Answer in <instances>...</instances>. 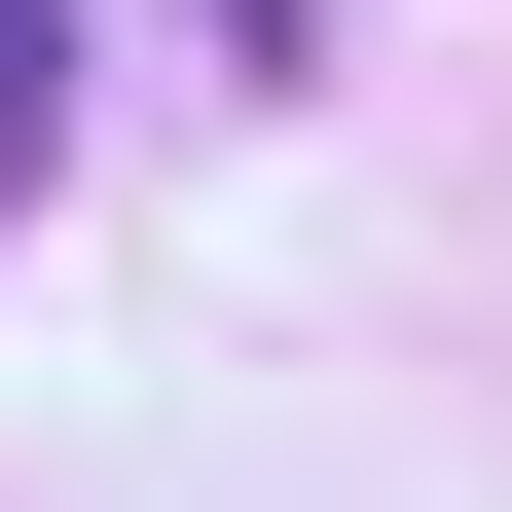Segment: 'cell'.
<instances>
[{
	"label": "cell",
	"instance_id": "cell-2",
	"mask_svg": "<svg viewBox=\"0 0 512 512\" xmlns=\"http://www.w3.org/2000/svg\"><path fill=\"white\" fill-rule=\"evenodd\" d=\"M220 37H256V74H293V37H330V0H220Z\"/></svg>",
	"mask_w": 512,
	"mask_h": 512
},
{
	"label": "cell",
	"instance_id": "cell-1",
	"mask_svg": "<svg viewBox=\"0 0 512 512\" xmlns=\"http://www.w3.org/2000/svg\"><path fill=\"white\" fill-rule=\"evenodd\" d=\"M37 147H74V0H0V220H37Z\"/></svg>",
	"mask_w": 512,
	"mask_h": 512
}]
</instances>
